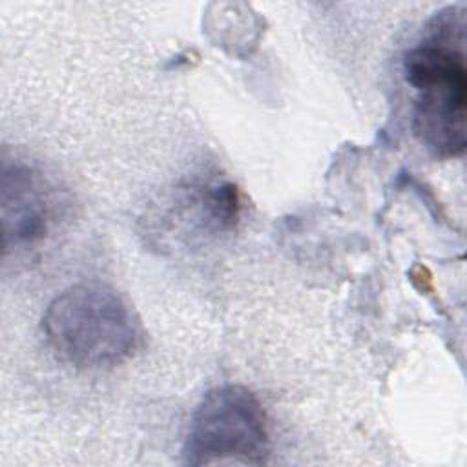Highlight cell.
I'll use <instances>...</instances> for the list:
<instances>
[{"label": "cell", "instance_id": "277c9868", "mask_svg": "<svg viewBox=\"0 0 467 467\" xmlns=\"http://www.w3.org/2000/svg\"><path fill=\"white\" fill-rule=\"evenodd\" d=\"M60 195L40 170L24 161H4L2 228L5 254L44 243L60 217Z\"/></svg>", "mask_w": 467, "mask_h": 467}, {"label": "cell", "instance_id": "6da1fadb", "mask_svg": "<svg viewBox=\"0 0 467 467\" xmlns=\"http://www.w3.org/2000/svg\"><path fill=\"white\" fill-rule=\"evenodd\" d=\"M463 9L436 13L421 38L403 57V75L414 89L412 130L436 157L465 150L467 71L463 58Z\"/></svg>", "mask_w": 467, "mask_h": 467}, {"label": "cell", "instance_id": "3957f363", "mask_svg": "<svg viewBox=\"0 0 467 467\" xmlns=\"http://www.w3.org/2000/svg\"><path fill=\"white\" fill-rule=\"evenodd\" d=\"M268 452L266 414L250 389L226 383L202 396L182 445L184 463L261 465Z\"/></svg>", "mask_w": 467, "mask_h": 467}, {"label": "cell", "instance_id": "7a4b0ae2", "mask_svg": "<svg viewBox=\"0 0 467 467\" xmlns=\"http://www.w3.org/2000/svg\"><path fill=\"white\" fill-rule=\"evenodd\" d=\"M42 334L58 359L80 368L120 365L142 345V327L131 305L100 281L58 294L42 316Z\"/></svg>", "mask_w": 467, "mask_h": 467}]
</instances>
